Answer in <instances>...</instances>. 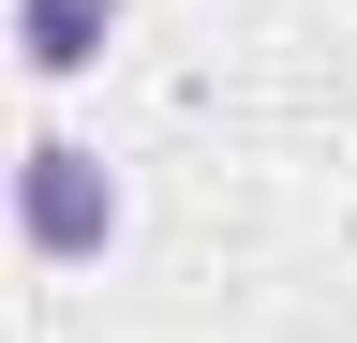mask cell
Returning a JSON list of instances; mask_svg holds the SVG:
<instances>
[{"instance_id":"obj_1","label":"cell","mask_w":357,"mask_h":343,"mask_svg":"<svg viewBox=\"0 0 357 343\" xmlns=\"http://www.w3.org/2000/svg\"><path fill=\"white\" fill-rule=\"evenodd\" d=\"M15 239L45 254V269H89V254L119 239V164L89 135H30L15 149Z\"/></svg>"},{"instance_id":"obj_2","label":"cell","mask_w":357,"mask_h":343,"mask_svg":"<svg viewBox=\"0 0 357 343\" xmlns=\"http://www.w3.org/2000/svg\"><path fill=\"white\" fill-rule=\"evenodd\" d=\"M119 45V0H15V60L30 75H89Z\"/></svg>"}]
</instances>
